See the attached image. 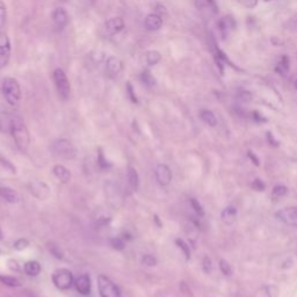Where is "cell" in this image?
I'll return each instance as SVG.
<instances>
[{"label": "cell", "mask_w": 297, "mask_h": 297, "mask_svg": "<svg viewBox=\"0 0 297 297\" xmlns=\"http://www.w3.org/2000/svg\"><path fill=\"white\" fill-rule=\"evenodd\" d=\"M49 250L50 252L54 254L55 258H57V259H63V252L60 251V248L58 246H56L54 245V244H51V245L49 246Z\"/></svg>", "instance_id": "cell-37"}, {"label": "cell", "mask_w": 297, "mask_h": 297, "mask_svg": "<svg viewBox=\"0 0 297 297\" xmlns=\"http://www.w3.org/2000/svg\"><path fill=\"white\" fill-rule=\"evenodd\" d=\"M24 269H25V273L29 275V277H37V275L41 273V265L38 261L32 260L25 264Z\"/></svg>", "instance_id": "cell-19"}, {"label": "cell", "mask_w": 297, "mask_h": 297, "mask_svg": "<svg viewBox=\"0 0 297 297\" xmlns=\"http://www.w3.org/2000/svg\"><path fill=\"white\" fill-rule=\"evenodd\" d=\"M295 89H296V90H297V79H296V80H295Z\"/></svg>", "instance_id": "cell-47"}, {"label": "cell", "mask_w": 297, "mask_h": 297, "mask_svg": "<svg viewBox=\"0 0 297 297\" xmlns=\"http://www.w3.org/2000/svg\"><path fill=\"white\" fill-rule=\"evenodd\" d=\"M106 70L109 76L116 77L123 70V62L116 56H109L106 60Z\"/></svg>", "instance_id": "cell-13"}, {"label": "cell", "mask_w": 297, "mask_h": 297, "mask_svg": "<svg viewBox=\"0 0 297 297\" xmlns=\"http://www.w3.org/2000/svg\"><path fill=\"white\" fill-rule=\"evenodd\" d=\"M28 246H29V242H28V239H26V238L17 239L16 242L14 243V248L17 251H24Z\"/></svg>", "instance_id": "cell-34"}, {"label": "cell", "mask_w": 297, "mask_h": 297, "mask_svg": "<svg viewBox=\"0 0 297 297\" xmlns=\"http://www.w3.org/2000/svg\"><path fill=\"white\" fill-rule=\"evenodd\" d=\"M267 295L268 297H279V288L275 286L267 287Z\"/></svg>", "instance_id": "cell-41"}, {"label": "cell", "mask_w": 297, "mask_h": 297, "mask_svg": "<svg viewBox=\"0 0 297 297\" xmlns=\"http://www.w3.org/2000/svg\"><path fill=\"white\" fill-rule=\"evenodd\" d=\"M202 269L206 274H211L213 272V263L209 257H204L202 260Z\"/></svg>", "instance_id": "cell-32"}, {"label": "cell", "mask_w": 297, "mask_h": 297, "mask_svg": "<svg viewBox=\"0 0 297 297\" xmlns=\"http://www.w3.org/2000/svg\"><path fill=\"white\" fill-rule=\"evenodd\" d=\"M144 26L148 32H157L163 27V17L157 13H151V14L146 15L145 20H144Z\"/></svg>", "instance_id": "cell-14"}, {"label": "cell", "mask_w": 297, "mask_h": 297, "mask_svg": "<svg viewBox=\"0 0 297 297\" xmlns=\"http://www.w3.org/2000/svg\"><path fill=\"white\" fill-rule=\"evenodd\" d=\"M238 98L242 100V101H250V100L252 99V94L247 91H242V92H239Z\"/></svg>", "instance_id": "cell-39"}, {"label": "cell", "mask_w": 297, "mask_h": 297, "mask_svg": "<svg viewBox=\"0 0 297 297\" xmlns=\"http://www.w3.org/2000/svg\"><path fill=\"white\" fill-rule=\"evenodd\" d=\"M0 198L8 203H16L19 201V195L10 187H0Z\"/></svg>", "instance_id": "cell-18"}, {"label": "cell", "mask_w": 297, "mask_h": 297, "mask_svg": "<svg viewBox=\"0 0 297 297\" xmlns=\"http://www.w3.org/2000/svg\"><path fill=\"white\" fill-rule=\"evenodd\" d=\"M63 2H65V0H63Z\"/></svg>", "instance_id": "cell-49"}, {"label": "cell", "mask_w": 297, "mask_h": 297, "mask_svg": "<svg viewBox=\"0 0 297 297\" xmlns=\"http://www.w3.org/2000/svg\"><path fill=\"white\" fill-rule=\"evenodd\" d=\"M275 217L287 225L296 226L297 228V207L282 208L275 213Z\"/></svg>", "instance_id": "cell-8"}, {"label": "cell", "mask_w": 297, "mask_h": 297, "mask_svg": "<svg viewBox=\"0 0 297 297\" xmlns=\"http://www.w3.org/2000/svg\"><path fill=\"white\" fill-rule=\"evenodd\" d=\"M243 2L245 3L248 7H252V6H254L256 4H257V0H243Z\"/></svg>", "instance_id": "cell-44"}, {"label": "cell", "mask_w": 297, "mask_h": 297, "mask_svg": "<svg viewBox=\"0 0 297 297\" xmlns=\"http://www.w3.org/2000/svg\"><path fill=\"white\" fill-rule=\"evenodd\" d=\"M0 281H2L4 285H6L8 287H13V288L21 286L20 281L14 277H0Z\"/></svg>", "instance_id": "cell-27"}, {"label": "cell", "mask_w": 297, "mask_h": 297, "mask_svg": "<svg viewBox=\"0 0 297 297\" xmlns=\"http://www.w3.org/2000/svg\"><path fill=\"white\" fill-rule=\"evenodd\" d=\"M126 93H128L129 99L132 100L134 103H138V99L136 97V94H135V90L130 82H126Z\"/></svg>", "instance_id": "cell-35"}, {"label": "cell", "mask_w": 297, "mask_h": 297, "mask_svg": "<svg viewBox=\"0 0 297 297\" xmlns=\"http://www.w3.org/2000/svg\"><path fill=\"white\" fill-rule=\"evenodd\" d=\"M52 173H54V176L63 183H68L70 180H71V172H70L69 169L63 165H59V164L55 165L54 168H52Z\"/></svg>", "instance_id": "cell-16"}, {"label": "cell", "mask_w": 297, "mask_h": 297, "mask_svg": "<svg viewBox=\"0 0 297 297\" xmlns=\"http://www.w3.org/2000/svg\"><path fill=\"white\" fill-rule=\"evenodd\" d=\"M288 193V188L286 186H277L273 188L272 192V199L274 201H277L279 199H281Z\"/></svg>", "instance_id": "cell-24"}, {"label": "cell", "mask_w": 297, "mask_h": 297, "mask_svg": "<svg viewBox=\"0 0 297 297\" xmlns=\"http://www.w3.org/2000/svg\"><path fill=\"white\" fill-rule=\"evenodd\" d=\"M126 179H128V183L130 188L133 190H137L139 186V177L136 169L134 167H129L128 172H126Z\"/></svg>", "instance_id": "cell-20"}, {"label": "cell", "mask_w": 297, "mask_h": 297, "mask_svg": "<svg viewBox=\"0 0 297 297\" xmlns=\"http://www.w3.org/2000/svg\"><path fill=\"white\" fill-rule=\"evenodd\" d=\"M52 282L59 290H68L73 283V275L67 268L57 269L52 274Z\"/></svg>", "instance_id": "cell-6"}, {"label": "cell", "mask_w": 297, "mask_h": 297, "mask_svg": "<svg viewBox=\"0 0 297 297\" xmlns=\"http://www.w3.org/2000/svg\"><path fill=\"white\" fill-rule=\"evenodd\" d=\"M7 265H8V268L11 270H14V272H19L20 270V266L17 264V261L14 259H10L7 261Z\"/></svg>", "instance_id": "cell-40"}, {"label": "cell", "mask_w": 297, "mask_h": 297, "mask_svg": "<svg viewBox=\"0 0 297 297\" xmlns=\"http://www.w3.org/2000/svg\"><path fill=\"white\" fill-rule=\"evenodd\" d=\"M104 29L109 35H116L121 33L122 30L124 29V21L122 17L114 16V17H109V19L104 23Z\"/></svg>", "instance_id": "cell-12"}, {"label": "cell", "mask_w": 297, "mask_h": 297, "mask_svg": "<svg viewBox=\"0 0 297 297\" xmlns=\"http://www.w3.org/2000/svg\"><path fill=\"white\" fill-rule=\"evenodd\" d=\"M142 263L143 265L147 266V267H155L157 265V259L151 254H144L142 258Z\"/></svg>", "instance_id": "cell-29"}, {"label": "cell", "mask_w": 297, "mask_h": 297, "mask_svg": "<svg viewBox=\"0 0 297 297\" xmlns=\"http://www.w3.org/2000/svg\"><path fill=\"white\" fill-rule=\"evenodd\" d=\"M2 93L5 98L6 102L12 107L19 106V103L21 101V87L19 81H17L15 78L13 77H6L5 79L3 80L2 84Z\"/></svg>", "instance_id": "cell-2"}, {"label": "cell", "mask_w": 297, "mask_h": 297, "mask_svg": "<svg viewBox=\"0 0 297 297\" xmlns=\"http://www.w3.org/2000/svg\"><path fill=\"white\" fill-rule=\"evenodd\" d=\"M10 130L16 146L23 152L27 151L30 143V136L25 122L20 117H14V119L11 120Z\"/></svg>", "instance_id": "cell-1"}, {"label": "cell", "mask_w": 297, "mask_h": 297, "mask_svg": "<svg viewBox=\"0 0 297 297\" xmlns=\"http://www.w3.org/2000/svg\"><path fill=\"white\" fill-rule=\"evenodd\" d=\"M267 139H268V143L270 144V145H273V146L280 145V143H279L278 141H275V139H274L272 133H267Z\"/></svg>", "instance_id": "cell-43"}, {"label": "cell", "mask_w": 297, "mask_h": 297, "mask_svg": "<svg viewBox=\"0 0 297 297\" xmlns=\"http://www.w3.org/2000/svg\"><path fill=\"white\" fill-rule=\"evenodd\" d=\"M145 60H146L147 65H150V67H155V65L158 64L161 60L160 52L157 51V50L147 51L145 54Z\"/></svg>", "instance_id": "cell-22"}, {"label": "cell", "mask_w": 297, "mask_h": 297, "mask_svg": "<svg viewBox=\"0 0 297 297\" xmlns=\"http://www.w3.org/2000/svg\"><path fill=\"white\" fill-rule=\"evenodd\" d=\"M0 253H2V252H0Z\"/></svg>", "instance_id": "cell-50"}, {"label": "cell", "mask_w": 297, "mask_h": 297, "mask_svg": "<svg viewBox=\"0 0 297 297\" xmlns=\"http://www.w3.org/2000/svg\"><path fill=\"white\" fill-rule=\"evenodd\" d=\"M52 80L59 98L62 100H68L70 98V93H71V85H70V80L67 76V73L63 69L57 68L52 72Z\"/></svg>", "instance_id": "cell-3"}, {"label": "cell", "mask_w": 297, "mask_h": 297, "mask_svg": "<svg viewBox=\"0 0 297 297\" xmlns=\"http://www.w3.org/2000/svg\"><path fill=\"white\" fill-rule=\"evenodd\" d=\"M155 221H156L157 224H158V226H161L160 222H159V218H158V216H157V215H155Z\"/></svg>", "instance_id": "cell-45"}, {"label": "cell", "mask_w": 297, "mask_h": 297, "mask_svg": "<svg viewBox=\"0 0 297 297\" xmlns=\"http://www.w3.org/2000/svg\"><path fill=\"white\" fill-rule=\"evenodd\" d=\"M3 239V231H2V228H0V240Z\"/></svg>", "instance_id": "cell-46"}, {"label": "cell", "mask_w": 297, "mask_h": 297, "mask_svg": "<svg viewBox=\"0 0 297 297\" xmlns=\"http://www.w3.org/2000/svg\"><path fill=\"white\" fill-rule=\"evenodd\" d=\"M52 21L58 29H64L70 23V15L63 7H57L52 12Z\"/></svg>", "instance_id": "cell-11"}, {"label": "cell", "mask_w": 297, "mask_h": 297, "mask_svg": "<svg viewBox=\"0 0 297 297\" xmlns=\"http://www.w3.org/2000/svg\"><path fill=\"white\" fill-rule=\"evenodd\" d=\"M98 288L101 297H121L119 287L106 275H99L98 277Z\"/></svg>", "instance_id": "cell-5"}, {"label": "cell", "mask_w": 297, "mask_h": 297, "mask_svg": "<svg viewBox=\"0 0 297 297\" xmlns=\"http://www.w3.org/2000/svg\"><path fill=\"white\" fill-rule=\"evenodd\" d=\"M247 156H248V158H250L252 160V163L254 164L256 166H260V160L258 157L254 155V152H252V151H248L247 152Z\"/></svg>", "instance_id": "cell-42"}, {"label": "cell", "mask_w": 297, "mask_h": 297, "mask_svg": "<svg viewBox=\"0 0 297 297\" xmlns=\"http://www.w3.org/2000/svg\"><path fill=\"white\" fill-rule=\"evenodd\" d=\"M109 243H111V246L114 248V250H117V251L124 250V247H125L124 240L122 239V238H120V237L111 238V240H109Z\"/></svg>", "instance_id": "cell-26"}, {"label": "cell", "mask_w": 297, "mask_h": 297, "mask_svg": "<svg viewBox=\"0 0 297 297\" xmlns=\"http://www.w3.org/2000/svg\"><path fill=\"white\" fill-rule=\"evenodd\" d=\"M252 188L257 190V192H264L265 188H266V186H265V183L260 180V179H256L254 181L252 182Z\"/></svg>", "instance_id": "cell-36"}, {"label": "cell", "mask_w": 297, "mask_h": 297, "mask_svg": "<svg viewBox=\"0 0 297 297\" xmlns=\"http://www.w3.org/2000/svg\"><path fill=\"white\" fill-rule=\"evenodd\" d=\"M74 287L77 291L81 295H89L91 292V279L87 274H82L78 277L74 281Z\"/></svg>", "instance_id": "cell-15"}, {"label": "cell", "mask_w": 297, "mask_h": 297, "mask_svg": "<svg viewBox=\"0 0 297 297\" xmlns=\"http://www.w3.org/2000/svg\"><path fill=\"white\" fill-rule=\"evenodd\" d=\"M98 163H99V166L101 168H107L109 164H108V161L104 159V156H103V152L101 148H99V157H98Z\"/></svg>", "instance_id": "cell-38"}, {"label": "cell", "mask_w": 297, "mask_h": 297, "mask_svg": "<svg viewBox=\"0 0 297 297\" xmlns=\"http://www.w3.org/2000/svg\"><path fill=\"white\" fill-rule=\"evenodd\" d=\"M28 189L38 200H47L50 196V187L45 181H32L28 185Z\"/></svg>", "instance_id": "cell-9"}, {"label": "cell", "mask_w": 297, "mask_h": 297, "mask_svg": "<svg viewBox=\"0 0 297 297\" xmlns=\"http://www.w3.org/2000/svg\"><path fill=\"white\" fill-rule=\"evenodd\" d=\"M176 244L178 245V247L180 248V250L183 252V254H185L186 259L189 260L190 259V250H189L188 245H187V244L185 242H183L182 239H180V238H178L176 240Z\"/></svg>", "instance_id": "cell-28"}, {"label": "cell", "mask_w": 297, "mask_h": 297, "mask_svg": "<svg viewBox=\"0 0 297 297\" xmlns=\"http://www.w3.org/2000/svg\"><path fill=\"white\" fill-rule=\"evenodd\" d=\"M141 79L144 82V84H146L148 86H152L155 84V78L151 76V73L145 70V71H143L141 74Z\"/></svg>", "instance_id": "cell-30"}, {"label": "cell", "mask_w": 297, "mask_h": 297, "mask_svg": "<svg viewBox=\"0 0 297 297\" xmlns=\"http://www.w3.org/2000/svg\"><path fill=\"white\" fill-rule=\"evenodd\" d=\"M12 46L8 35L5 33H0V70L7 67L11 59Z\"/></svg>", "instance_id": "cell-7"}, {"label": "cell", "mask_w": 297, "mask_h": 297, "mask_svg": "<svg viewBox=\"0 0 297 297\" xmlns=\"http://www.w3.org/2000/svg\"><path fill=\"white\" fill-rule=\"evenodd\" d=\"M6 19H7V7L6 4L0 0V33H3L2 30L4 28V26L6 24Z\"/></svg>", "instance_id": "cell-23"}, {"label": "cell", "mask_w": 297, "mask_h": 297, "mask_svg": "<svg viewBox=\"0 0 297 297\" xmlns=\"http://www.w3.org/2000/svg\"><path fill=\"white\" fill-rule=\"evenodd\" d=\"M236 218H237V209L235 207L229 206L223 209L221 214V220L223 223H225L226 225H230L236 221Z\"/></svg>", "instance_id": "cell-17"}, {"label": "cell", "mask_w": 297, "mask_h": 297, "mask_svg": "<svg viewBox=\"0 0 297 297\" xmlns=\"http://www.w3.org/2000/svg\"><path fill=\"white\" fill-rule=\"evenodd\" d=\"M220 268L222 270V273L226 275V277H230V275L232 274V268H231V266L228 261L224 260V259H222L220 261Z\"/></svg>", "instance_id": "cell-31"}, {"label": "cell", "mask_w": 297, "mask_h": 297, "mask_svg": "<svg viewBox=\"0 0 297 297\" xmlns=\"http://www.w3.org/2000/svg\"><path fill=\"white\" fill-rule=\"evenodd\" d=\"M156 180L160 186H168L172 181V172L167 165L158 164L155 169Z\"/></svg>", "instance_id": "cell-10"}, {"label": "cell", "mask_w": 297, "mask_h": 297, "mask_svg": "<svg viewBox=\"0 0 297 297\" xmlns=\"http://www.w3.org/2000/svg\"><path fill=\"white\" fill-rule=\"evenodd\" d=\"M200 117H201V120H202L203 122H206L208 125H210V126L217 125V117L213 112L208 111V109H203V111H201Z\"/></svg>", "instance_id": "cell-21"}, {"label": "cell", "mask_w": 297, "mask_h": 297, "mask_svg": "<svg viewBox=\"0 0 297 297\" xmlns=\"http://www.w3.org/2000/svg\"><path fill=\"white\" fill-rule=\"evenodd\" d=\"M91 3H95V2H98V0H90Z\"/></svg>", "instance_id": "cell-48"}, {"label": "cell", "mask_w": 297, "mask_h": 297, "mask_svg": "<svg viewBox=\"0 0 297 297\" xmlns=\"http://www.w3.org/2000/svg\"><path fill=\"white\" fill-rule=\"evenodd\" d=\"M52 151L59 158L65 160H72L77 156V148L73 144L65 138L56 139L52 144Z\"/></svg>", "instance_id": "cell-4"}, {"label": "cell", "mask_w": 297, "mask_h": 297, "mask_svg": "<svg viewBox=\"0 0 297 297\" xmlns=\"http://www.w3.org/2000/svg\"><path fill=\"white\" fill-rule=\"evenodd\" d=\"M190 204H192V208L194 209L195 213L198 214L200 217H203L204 216V210L202 206H201L200 202L196 199H190Z\"/></svg>", "instance_id": "cell-33"}, {"label": "cell", "mask_w": 297, "mask_h": 297, "mask_svg": "<svg viewBox=\"0 0 297 297\" xmlns=\"http://www.w3.org/2000/svg\"><path fill=\"white\" fill-rule=\"evenodd\" d=\"M288 69H289V58H288L287 56H282L280 63L278 64L277 71L280 72L282 76H285V73L288 71Z\"/></svg>", "instance_id": "cell-25"}]
</instances>
